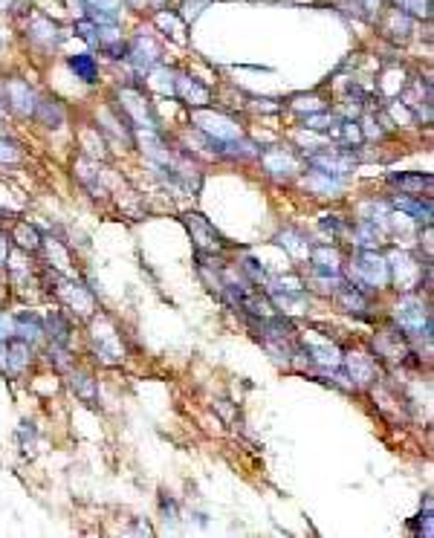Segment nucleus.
<instances>
[{
  "label": "nucleus",
  "mask_w": 434,
  "mask_h": 538,
  "mask_svg": "<svg viewBox=\"0 0 434 538\" xmlns=\"http://www.w3.org/2000/svg\"><path fill=\"white\" fill-rule=\"evenodd\" d=\"M380 353L385 359L402 362V359L409 356V341H405V336L400 333V330H388V333H382V339H380Z\"/></svg>",
  "instance_id": "obj_12"
},
{
  "label": "nucleus",
  "mask_w": 434,
  "mask_h": 538,
  "mask_svg": "<svg viewBox=\"0 0 434 538\" xmlns=\"http://www.w3.org/2000/svg\"><path fill=\"white\" fill-rule=\"evenodd\" d=\"M9 99H12V107H15L18 113H30V110L35 107L32 90L26 87L23 81H12V85H9Z\"/></svg>",
  "instance_id": "obj_15"
},
{
  "label": "nucleus",
  "mask_w": 434,
  "mask_h": 538,
  "mask_svg": "<svg viewBox=\"0 0 434 538\" xmlns=\"http://www.w3.org/2000/svg\"><path fill=\"white\" fill-rule=\"evenodd\" d=\"M38 119L44 122L47 128H58L61 119H64V113H61L58 104H52V102H38Z\"/></svg>",
  "instance_id": "obj_19"
},
{
  "label": "nucleus",
  "mask_w": 434,
  "mask_h": 538,
  "mask_svg": "<svg viewBox=\"0 0 434 538\" xmlns=\"http://www.w3.org/2000/svg\"><path fill=\"white\" fill-rule=\"evenodd\" d=\"M359 3H362V6H365V9H371V12H373L376 6H380V0H359Z\"/></svg>",
  "instance_id": "obj_28"
},
{
  "label": "nucleus",
  "mask_w": 434,
  "mask_h": 538,
  "mask_svg": "<svg viewBox=\"0 0 434 538\" xmlns=\"http://www.w3.org/2000/svg\"><path fill=\"white\" fill-rule=\"evenodd\" d=\"M313 272L318 275L321 281H330L333 287L342 284V267H339V255L330 252L327 246L325 249H316L313 252Z\"/></svg>",
  "instance_id": "obj_7"
},
{
  "label": "nucleus",
  "mask_w": 434,
  "mask_h": 538,
  "mask_svg": "<svg viewBox=\"0 0 434 538\" xmlns=\"http://www.w3.org/2000/svg\"><path fill=\"white\" fill-rule=\"evenodd\" d=\"M336 301L345 313H356V315H365L368 313V293L356 284H339L336 287Z\"/></svg>",
  "instance_id": "obj_8"
},
{
  "label": "nucleus",
  "mask_w": 434,
  "mask_h": 538,
  "mask_svg": "<svg viewBox=\"0 0 434 538\" xmlns=\"http://www.w3.org/2000/svg\"><path fill=\"white\" fill-rule=\"evenodd\" d=\"M58 295L64 298V304L73 307V313L78 310V315H87V313H90V307H93L90 293H84V287H78V284H73V281H61Z\"/></svg>",
  "instance_id": "obj_10"
},
{
  "label": "nucleus",
  "mask_w": 434,
  "mask_h": 538,
  "mask_svg": "<svg viewBox=\"0 0 434 538\" xmlns=\"http://www.w3.org/2000/svg\"><path fill=\"white\" fill-rule=\"evenodd\" d=\"M402 6L405 9H411L414 12V15H428V0H402Z\"/></svg>",
  "instance_id": "obj_26"
},
{
  "label": "nucleus",
  "mask_w": 434,
  "mask_h": 538,
  "mask_svg": "<svg viewBox=\"0 0 434 538\" xmlns=\"http://www.w3.org/2000/svg\"><path fill=\"white\" fill-rule=\"evenodd\" d=\"M397 209L411 214L414 220H431V200L423 203V194H405V197H397Z\"/></svg>",
  "instance_id": "obj_13"
},
{
  "label": "nucleus",
  "mask_w": 434,
  "mask_h": 538,
  "mask_svg": "<svg viewBox=\"0 0 434 538\" xmlns=\"http://www.w3.org/2000/svg\"><path fill=\"white\" fill-rule=\"evenodd\" d=\"M351 278L362 289H380V287H385L391 281V264L382 255H376L373 249H365V252L356 255Z\"/></svg>",
  "instance_id": "obj_1"
},
{
  "label": "nucleus",
  "mask_w": 434,
  "mask_h": 538,
  "mask_svg": "<svg viewBox=\"0 0 434 538\" xmlns=\"http://www.w3.org/2000/svg\"><path fill=\"white\" fill-rule=\"evenodd\" d=\"M243 272H249V278L255 281V284H263V281H267V272H263V267H258V260H252V258L243 260Z\"/></svg>",
  "instance_id": "obj_25"
},
{
  "label": "nucleus",
  "mask_w": 434,
  "mask_h": 538,
  "mask_svg": "<svg viewBox=\"0 0 434 538\" xmlns=\"http://www.w3.org/2000/svg\"><path fill=\"white\" fill-rule=\"evenodd\" d=\"M69 70H73L76 78H81V81H96V61H93V55H73V58H69Z\"/></svg>",
  "instance_id": "obj_17"
},
{
  "label": "nucleus",
  "mask_w": 434,
  "mask_h": 538,
  "mask_svg": "<svg viewBox=\"0 0 434 538\" xmlns=\"http://www.w3.org/2000/svg\"><path fill=\"white\" fill-rule=\"evenodd\" d=\"M50 336H52L55 344H67V339H69V324L64 322L61 313H52L50 315Z\"/></svg>",
  "instance_id": "obj_20"
},
{
  "label": "nucleus",
  "mask_w": 434,
  "mask_h": 538,
  "mask_svg": "<svg viewBox=\"0 0 434 538\" xmlns=\"http://www.w3.org/2000/svg\"><path fill=\"white\" fill-rule=\"evenodd\" d=\"M263 162H267V171H272L275 177H287V174H292L296 171V159H292L290 154H284V148H272V150H267L263 154Z\"/></svg>",
  "instance_id": "obj_14"
},
{
  "label": "nucleus",
  "mask_w": 434,
  "mask_h": 538,
  "mask_svg": "<svg viewBox=\"0 0 434 538\" xmlns=\"http://www.w3.org/2000/svg\"><path fill=\"white\" fill-rule=\"evenodd\" d=\"M12 238H15L21 246H23V249H38V246H41V238H38V232L30 226V223H18L15 226V232H12Z\"/></svg>",
  "instance_id": "obj_18"
},
{
  "label": "nucleus",
  "mask_w": 434,
  "mask_h": 538,
  "mask_svg": "<svg viewBox=\"0 0 434 538\" xmlns=\"http://www.w3.org/2000/svg\"><path fill=\"white\" fill-rule=\"evenodd\" d=\"M194 122H197L200 131H206L208 136H212V142L217 145V150L226 142H232V139L241 136V128H237L229 116L212 113V110H194Z\"/></svg>",
  "instance_id": "obj_2"
},
{
  "label": "nucleus",
  "mask_w": 434,
  "mask_h": 538,
  "mask_svg": "<svg viewBox=\"0 0 434 538\" xmlns=\"http://www.w3.org/2000/svg\"><path fill=\"white\" fill-rule=\"evenodd\" d=\"M281 246H287V249L296 255V258H307V255H310V246H307V240H301L296 232H284L281 234Z\"/></svg>",
  "instance_id": "obj_21"
},
{
  "label": "nucleus",
  "mask_w": 434,
  "mask_h": 538,
  "mask_svg": "<svg viewBox=\"0 0 434 538\" xmlns=\"http://www.w3.org/2000/svg\"><path fill=\"white\" fill-rule=\"evenodd\" d=\"M6 255H9V240H6V234H0V264L6 260Z\"/></svg>",
  "instance_id": "obj_27"
},
{
  "label": "nucleus",
  "mask_w": 434,
  "mask_h": 538,
  "mask_svg": "<svg viewBox=\"0 0 434 538\" xmlns=\"http://www.w3.org/2000/svg\"><path fill=\"white\" fill-rule=\"evenodd\" d=\"M32 362V350L26 339L15 336V339H0V370L3 374H12L18 377L23 374V368Z\"/></svg>",
  "instance_id": "obj_5"
},
{
  "label": "nucleus",
  "mask_w": 434,
  "mask_h": 538,
  "mask_svg": "<svg viewBox=\"0 0 434 538\" xmlns=\"http://www.w3.org/2000/svg\"><path fill=\"white\" fill-rule=\"evenodd\" d=\"M307 186L316 188V191H336L339 188V179H330V174H325V171H316L310 179H307Z\"/></svg>",
  "instance_id": "obj_23"
},
{
  "label": "nucleus",
  "mask_w": 434,
  "mask_h": 538,
  "mask_svg": "<svg viewBox=\"0 0 434 538\" xmlns=\"http://www.w3.org/2000/svg\"><path fill=\"white\" fill-rule=\"evenodd\" d=\"M180 96H183L188 104H203V102H208V90L203 85H197L194 78H180Z\"/></svg>",
  "instance_id": "obj_16"
},
{
  "label": "nucleus",
  "mask_w": 434,
  "mask_h": 538,
  "mask_svg": "<svg viewBox=\"0 0 434 538\" xmlns=\"http://www.w3.org/2000/svg\"><path fill=\"white\" fill-rule=\"evenodd\" d=\"M307 162L316 165V171H325L330 177H342V174H351L354 171V157L351 154H342V150H318V154H310L307 157Z\"/></svg>",
  "instance_id": "obj_6"
},
{
  "label": "nucleus",
  "mask_w": 434,
  "mask_h": 538,
  "mask_svg": "<svg viewBox=\"0 0 434 538\" xmlns=\"http://www.w3.org/2000/svg\"><path fill=\"white\" fill-rule=\"evenodd\" d=\"M15 327H18V336H21V339H32V336L41 333V324H38L35 315H18V319H15Z\"/></svg>",
  "instance_id": "obj_22"
},
{
  "label": "nucleus",
  "mask_w": 434,
  "mask_h": 538,
  "mask_svg": "<svg viewBox=\"0 0 434 538\" xmlns=\"http://www.w3.org/2000/svg\"><path fill=\"white\" fill-rule=\"evenodd\" d=\"M18 157H21L18 145H15V142H9V139H3V136H0V162H15Z\"/></svg>",
  "instance_id": "obj_24"
},
{
  "label": "nucleus",
  "mask_w": 434,
  "mask_h": 538,
  "mask_svg": "<svg viewBox=\"0 0 434 538\" xmlns=\"http://www.w3.org/2000/svg\"><path fill=\"white\" fill-rule=\"evenodd\" d=\"M391 183L400 186L402 194H431V186H434V179L431 174H391Z\"/></svg>",
  "instance_id": "obj_11"
},
{
  "label": "nucleus",
  "mask_w": 434,
  "mask_h": 538,
  "mask_svg": "<svg viewBox=\"0 0 434 538\" xmlns=\"http://www.w3.org/2000/svg\"><path fill=\"white\" fill-rule=\"evenodd\" d=\"M397 324L402 333L409 336H420V333H431V315H428V307H423L420 298H405L402 304L397 307Z\"/></svg>",
  "instance_id": "obj_4"
},
{
  "label": "nucleus",
  "mask_w": 434,
  "mask_h": 538,
  "mask_svg": "<svg viewBox=\"0 0 434 538\" xmlns=\"http://www.w3.org/2000/svg\"><path fill=\"white\" fill-rule=\"evenodd\" d=\"M347 374L354 385H368L376 379V365L365 353H347Z\"/></svg>",
  "instance_id": "obj_9"
},
{
  "label": "nucleus",
  "mask_w": 434,
  "mask_h": 538,
  "mask_svg": "<svg viewBox=\"0 0 434 538\" xmlns=\"http://www.w3.org/2000/svg\"><path fill=\"white\" fill-rule=\"evenodd\" d=\"M183 220H186V226H188V232H191V240H194V246H197V252H206V255H217V252H223L226 240H223V234H220L212 223H208L203 214L191 212V214H186Z\"/></svg>",
  "instance_id": "obj_3"
}]
</instances>
